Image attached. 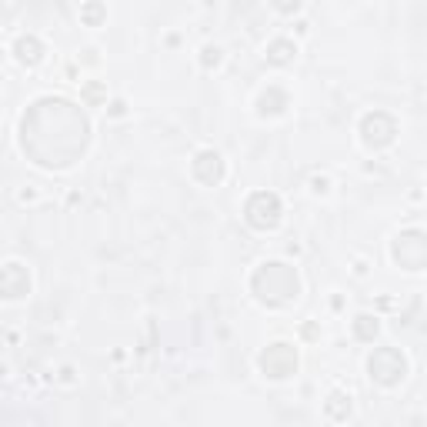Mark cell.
<instances>
[{
  "mask_svg": "<svg viewBox=\"0 0 427 427\" xmlns=\"http://www.w3.org/2000/svg\"><path fill=\"white\" fill-rule=\"evenodd\" d=\"M204 7H217V0H204Z\"/></svg>",
  "mask_w": 427,
  "mask_h": 427,
  "instance_id": "obj_19",
  "label": "cell"
},
{
  "mask_svg": "<svg viewBox=\"0 0 427 427\" xmlns=\"http://www.w3.org/2000/svg\"><path fill=\"white\" fill-rule=\"evenodd\" d=\"M100 64V47H84L80 54H77V67H97Z\"/></svg>",
  "mask_w": 427,
  "mask_h": 427,
  "instance_id": "obj_15",
  "label": "cell"
},
{
  "mask_svg": "<svg viewBox=\"0 0 427 427\" xmlns=\"http://www.w3.org/2000/svg\"><path fill=\"white\" fill-rule=\"evenodd\" d=\"M54 381L60 384V387H74L80 377H77V367H74V364H60V367H57V377H54Z\"/></svg>",
  "mask_w": 427,
  "mask_h": 427,
  "instance_id": "obj_13",
  "label": "cell"
},
{
  "mask_svg": "<svg viewBox=\"0 0 427 427\" xmlns=\"http://www.w3.org/2000/svg\"><path fill=\"white\" fill-rule=\"evenodd\" d=\"M307 190H310V198H330L334 194V180L328 174H314L307 180Z\"/></svg>",
  "mask_w": 427,
  "mask_h": 427,
  "instance_id": "obj_11",
  "label": "cell"
},
{
  "mask_svg": "<svg viewBox=\"0 0 427 427\" xmlns=\"http://www.w3.org/2000/svg\"><path fill=\"white\" fill-rule=\"evenodd\" d=\"M351 330H354V337L357 340H374L377 334H381V318H377V314H357Z\"/></svg>",
  "mask_w": 427,
  "mask_h": 427,
  "instance_id": "obj_10",
  "label": "cell"
},
{
  "mask_svg": "<svg viewBox=\"0 0 427 427\" xmlns=\"http://www.w3.org/2000/svg\"><path fill=\"white\" fill-rule=\"evenodd\" d=\"M271 104V110H264V117H284L287 114V107H291V97H287V90L281 87V84H267V87L257 94V110L261 107H267Z\"/></svg>",
  "mask_w": 427,
  "mask_h": 427,
  "instance_id": "obj_6",
  "label": "cell"
},
{
  "mask_svg": "<svg viewBox=\"0 0 427 427\" xmlns=\"http://www.w3.org/2000/svg\"><path fill=\"white\" fill-rule=\"evenodd\" d=\"M324 414H328V421H347V417L354 414V394L351 391H330L328 401H324Z\"/></svg>",
  "mask_w": 427,
  "mask_h": 427,
  "instance_id": "obj_7",
  "label": "cell"
},
{
  "mask_svg": "<svg viewBox=\"0 0 427 427\" xmlns=\"http://www.w3.org/2000/svg\"><path fill=\"white\" fill-rule=\"evenodd\" d=\"M80 21H84V27H104V23H107L104 0H84V4H80Z\"/></svg>",
  "mask_w": 427,
  "mask_h": 427,
  "instance_id": "obj_9",
  "label": "cell"
},
{
  "mask_svg": "<svg viewBox=\"0 0 427 427\" xmlns=\"http://www.w3.org/2000/svg\"><path fill=\"white\" fill-rule=\"evenodd\" d=\"M31 294V267L21 261L0 264V301H23Z\"/></svg>",
  "mask_w": 427,
  "mask_h": 427,
  "instance_id": "obj_3",
  "label": "cell"
},
{
  "mask_svg": "<svg viewBox=\"0 0 427 427\" xmlns=\"http://www.w3.org/2000/svg\"><path fill=\"white\" fill-rule=\"evenodd\" d=\"M354 274H357V277L367 274V261H364V257H357V261H354Z\"/></svg>",
  "mask_w": 427,
  "mask_h": 427,
  "instance_id": "obj_17",
  "label": "cell"
},
{
  "mask_svg": "<svg viewBox=\"0 0 427 427\" xmlns=\"http://www.w3.org/2000/svg\"><path fill=\"white\" fill-rule=\"evenodd\" d=\"M104 110H107L110 121H121V117H127V114H131V107H127V100H124V97L104 100Z\"/></svg>",
  "mask_w": 427,
  "mask_h": 427,
  "instance_id": "obj_12",
  "label": "cell"
},
{
  "mask_svg": "<svg viewBox=\"0 0 427 427\" xmlns=\"http://www.w3.org/2000/svg\"><path fill=\"white\" fill-rule=\"evenodd\" d=\"M297 50H301V44H297L294 37H287V33H281V37H274L271 44L264 47V60L271 67H287L297 60Z\"/></svg>",
  "mask_w": 427,
  "mask_h": 427,
  "instance_id": "obj_5",
  "label": "cell"
},
{
  "mask_svg": "<svg viewBox=\"0 0 427 427\" xmlns=\"http://www.w3.org/2000/svg\"><path fill=\"white\" fill-rule=\"evenodd\" d=\"M224 60H227V50H224L220 44H214V40L200 44V50H198V67H200V70L214 74V70H220V67H224Z\"/></svg>",
  "mask_w": 427,
  "mask_h": 427,
  "instance_id": "obj_8",
  "label": "cell"
},
{
  "mask_svg": "<svg viewBox=\"0 0 427 427\" xmlns=\"http://www.w3.org/2000/svg\"><path fill=\"white\" fill-rule=\"evenodd\" d=\"M297 33H301V37H307V33H310V27H307V21H297Z\"/></svg>",
  "mask_w": 427,
  "mask_h": 427,
  "instance_id": "obj_18",
  "label": "cell"
},
{
  "mask_svg": "<svg viewBox=\"0 0 427 427\" xmlns=\"http://www.w3.org/2000/svg\"><path fill=\"white\" fill-rule=\"evenodd\" d=\"M190 177H194L200 187L224 184V177H227V161H224V153L214 151V147H200V151L194 153V161H190Z\"/></svg>",
  "mask_w": 427,
  "mask_h": 427,
  "instance_id": "obj_2",
  "label": "cell"
},
{
  "mask_svg": "<svg viewBox=\"0 0 427 427\" xmlns=\"http://www.w3.org/2000/svg\"><path fill=\"white\" fill-rule=\"evenodd\" d=\"M257 367H261L264 377H271V381H287L291 374H297V347L287 344V340H274V344L257 357Z\"/></svg>",
  "mask_w": 427,
  "mask_h": 427,
  "instance_id": "obj_1",
  "label": "cell"
},
{
  "mask_svg": "<svg viewBox=\"0 0 427 427\" xmlns=\"http://www.w3.org/2000/svg\"><path fill=\"white\" fill-rule=\"evenodd\" d=\"M0 7H4V0H0Z\"/></svg>",
  "mask_w": 427,
  "mask_h": 427,
  "instance_id": "obj_20",
  "label": "cell"
},
{
  "mask_svg": "<svg viewBox=\"0 0 427 427\" xmlns=\"http://www.w3.org/2000/svg\"><path fill=\"white\" fill-rule=\"evenodd\" d=\"M44 57H47V47L37 33H21V37L13 40V60L21 67H40Z\"/></svg>",
  "mask_w": 427,
  "mask_h": 427,
  "instance_id": "obj_4",
  "label": "cell"
},
{
  "mask_svg": "<svg viewBox=\"0 0 427 427\" xmlns=\"http://www.w3.org/2000/svg\"><path fill=\"white\" fill-rule=\"evenodd\" d=\"M40 198H44L40 187H33V184H27V187L17 190V200H21V204H40Z\"/></svg>",
  "mask_w": 427,
  "mask_h": 427,
  "instance_id": "obj_16",
  "label": "cell"
},
{
  "mask_svg": "<svg viewBox=\"0 0 427 427\" xmlns=\"http://www.w3.org/2000/svg\"><path fill=\"white\" fill-rule=\"evenodd\" d=\"M271 7H274L277 13H284V17H294V13H301L304 0H271Z\"/></svg>",
  "mask_w": 427,
  "mask_h": 427,
  "instance_id": "obj_14",
  "label": "cell"
}]
</instances>
